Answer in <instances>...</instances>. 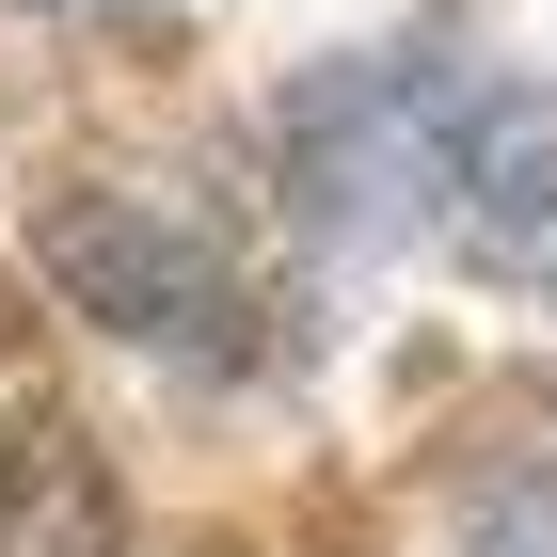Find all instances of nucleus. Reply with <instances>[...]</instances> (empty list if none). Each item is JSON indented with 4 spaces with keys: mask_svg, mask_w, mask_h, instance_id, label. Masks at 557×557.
<instances>
[{
    "mask_svg": "<svg viewBox=\"0 0 557 557\" xmlns=\"http://www.w3.org/2000/svg\"><path fill=\"white\" fill-rule=\"evenodd\" d=\"M64 271H81V302L96 319H112V335H191V350H223V319H239V271L208 256V239H191V208H160V191H144V208H96L81 239H64Z\"/></svg>",
    "mask_w": 557,
    "mask_h": 557,
    "instance_id": "f257e3e1",
    "label": "nucleus"
},
{
    "mask_svg": "<svg viewBox=\"0 0 557 557\" xmlns=\"http://www.w3.org/2000/svg\"><path fill=\"white\" fill-rule=\"evenodd\" d=\"M0 557H112V462L64 398H0Z\"/></svg>",
    "mask_w": 557,
    "mask_h": 557,
    "instance_id": "f03ea898",
    "label": "nucleus"
},
{
    "mask_svg": "<svg viewBox=\"0 0 557 557\" xmlns=\"http://www.w3.org/2000/svg\"><path fill=\"white\" fill-rule=\"evenodd\" d=\"M462 557H557V430H525L510 462H478V494H462Z\"/></svg>",
    "mask_w": 557,
    "mask_h": 557,
    "instance_id": "7ed1b4c3",
    "label": "nucleus"
}]
</instances>
